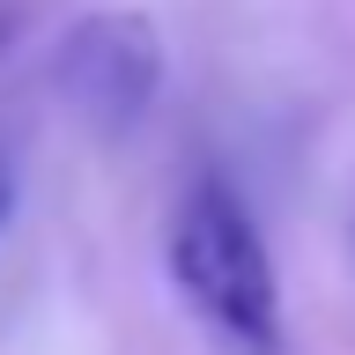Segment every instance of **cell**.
Returning a JSON list of instances; mask_svg holds the SVG:
<instances>
[{"label":"cell","mask_w":355,"mask_h":355,"mask_svg":"<svg viewBox=\"0 0 355 355\" xmlns=\"http://www.w3.org/2000/svg\"><path fill=\"white\" fill-rule=\"evenodd\" d=\"M15 215V171H8V163H0V222Z\"/></svg>","instance_id":"cell-3"},{"label":"cell","mask_w":355,"mask_h":355,"mask_svg":"<svg viewBox=\"0 0 355 355\" xmlns=\"http://www.w3.org/2000/svg\"><path fill=\"white\" fill-rule=\"evenodd\" d=\"M60 89L74 119H89L96 133H126L163 89V37L148 15L133 8H104L82 15L60 44Z\"/></svg>","instance_id":"cell-2"},{"label":"cell","mask_w":355,"mask_h":355,"mask_svg":"<svg viewBox=\"0 0 355 355\" xmlns=\"http://www.w3.org/2000/svg\"><path fill=\"white\" fill-rule=\"evenodd\" d=\"M171 282L178 296L252 355L282 348V274L259 222L222 178H200L171 215Z\"/></svg>","instance_id":"cell-1"}]
</instances>
